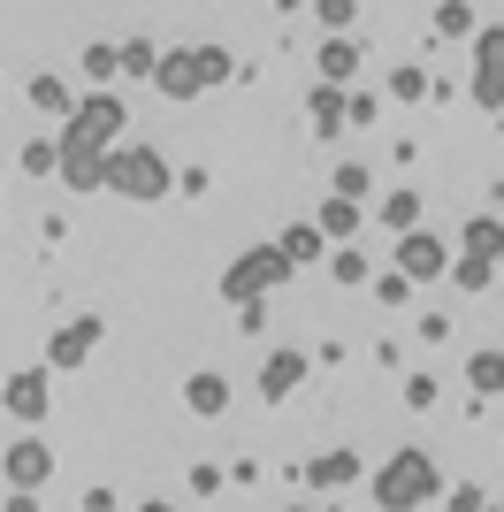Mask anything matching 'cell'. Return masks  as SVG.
I'll use <instances>...</instances> for the list:
<instances>
[{
	"label": "cell",
	"instance_id": "31",
	"mask_svg": "<svg viewBox=\"0 0 504 512\" xmlns=\"http://www.w3.org/2000/svg\"><path fill=\"white\" fill-rule=\"evenodd\" d=\"M405 406H413V413L436 406V375H405Z\"/></svg>",
	"mask_w": 504,
	"mask_h": 512
},
{
	"label": "cell",
	"instance_id": "2",
	"mask_svg": "<svg viewBox=\"0 0 504 512\" xmlns=\"http://www.w3.org/2000/svg\"><path fill=\"white\" fill-rule=\"evenodd\" d=\"M436 497H443V474H436V459H428V451H390V467L375 474V505H390V512L436 505Z\"/></svg>",
	"mask_w": 504,
	"mask_h": 512
},
{
	"label": "cell",
	"instance_id": "3",
	"mask_svg": "<svg viewBox=\"0 0 504 512\" xmlns=\"http://www.w3.org/2000/svg\"><path fill=\"white\" fill-rule=\"evenodd\" d=\"M107 192H123V199H168V192H176V176H168V161L153 146H107Z\"/></svg>",
	"mask_w": 504,
	"mask_h": 512
},
{
	"label": "cell",
	"instance_id": "10",
	"mask_svg": "<svg viewBox=\"0 0 504 512\" xmlns=\"http://www.w3.org/2000/svg\"><path fill=\"white\" fill-rule=\"evenodd\" d=\"M62 184H69V192H107V153L62 138Z\"/></svg>",
	"mask_w": 504,
	"mask_h": 512
},
{
	"label": "cell",
	"instance_id": "1",
	"mask_svg": "<svg viewBox=\"0 0 504 512\" xmlns=\"http://www.w3.org/2000/svg\"><path fill=\"white\" fill-rule=\"evenodd\" d=\"M230 77H237L230 46H176V54H161V69H153V85H161L168 100H199V92L230 85Z\"/></svg>",
	"mask_w": 504,
	"mask_h": 512
},
{
	"label": "cell",
	"instance_id": "14",
	"mask_svg": "<svg viewBox=\"0 0 504 512\" xmlns=\"http://www.w3.org/2000/svg\"><path fill=\"white\" fill-rule=\"evenodd\" d=\"M306 115H314V138H336V130H344V92H336L329 77H321V85H314V100H306Z\"/></svg>",
	"mask_w": 504,
	"mask_h": 512
},
{
	"label": "cell",
	"instance_id": "15",
	"mask_svg": "<svg viewBox=\"0 0 504 512\" xmlns=\"http://www.w3.org/2000/svg\"><path fill=\"white\" fill-rule=\"evenodd\" d=\"M184 406H191V413H207V421H214V413L230 406V383H222V375H207V367H199V375H191V383H184Z\"/></svg>",
	"mask_w": 504,
	"mask_h": 512
},
{
	"label": "cell",
	"instance_id": "13",
	"mask_svg": "<svg viewBox=\"0 0 504 512\" xmlns=\"http://www.w3.org/2000/svg\"><path fill=\"white\" fill-rule=\"evenodd\" d=\"M306 482H314V490H344V482H359V451H321L314 467H306Z\"/></svg>",
	"mask_w": 504,
	"mask_h": 512
},
{
	"label": "cell",
	"instance_id": "4",
	"mask_svg": "<svg viewBox=\"0 0 504 512\" xmlns=\"http://www.w3.org/2000/svg\"><path fill=\"white\" fill-rule=\"evenodd\" d=\"M123 130H130V107L115 100V85H92L77 107H69V130L62 138H77V146H123Z\"/></svg>",
	"mask_w": 504,
	"mask_h": 512
},
{
	"label": "cell",
	"instance_id": "5",
	"mask_svg": "<svg viewBox=\"0 0 504 512\" xmlns=\"http://www.w3.org/2000/svg\"><path fill=\"white\" fill-rule=\"evenodd\" d=\"M283 276H291V253H283V245H252V253H237V260H230V276H222V299L245 306V299H260V291H275Z\"/></svg>",
	"mask_w": 504,
	"mask_h": 512
},
{
	"label": "cell",
	"instance_id": "27",
	"mask_svg": "<svg viewBox=\"0 0 504 512\" xmlns=\"http://www.w3.org/2000/svg\"><path fill=\"white\" fill-rule=\"evenodd\" d=\"M123 69H130V77H153V69H161V46H153V39H130L123 46Z\"/></svg>",
	"mask_w": 504,
	"mask_h": 512
},
{
	"label": "cell",
	"instance_id": "22",
	"mask_svg": "<svg viewBox=\"0 0 504 512\" xmlns=\"http://www.w3.org/2000/svg\"><path fill=\"white\" fill-rule=\"evenodd\" d=\"M382 230H413V222H420V192H382Z\"/></svg>",
	"mask_w": 504,
	"mask_h": 512
},
{
	"label": "cell",
	"instance_id": "8",
	"mask_svg": "<svg viewBox=\"0 0 504 512\" xmlns=\"http://www.w3.org/2000/svg\"><path fill=\"white\" fill-rule=\"evenodd\" d=\"M46 474H54V451L39 436H16V444L0 451V482H16V490H39Z\"/></svg>",
	"mask_w": 504,
	"mask_h": 512
},
{
	"label": "cell",
	"instance_id": "32",
	"mask_svg": "<svg viewBox=\"0 0 504 512\" xmlns=\"http://www.w3.org/2000/svg\"><path fill=\"white\" fill-rule=\"evenodd\" d=\"M314 16H321V23H329V31H344V23H352V16H359V0H314Z\"/></svg>",
	"mask_w": 504,
	"mask_h": 512
},
{
	"label": "cell",
	"instance_id": "36",
	"mask_svg": "<svg viewBox=\"0 0 504 512\" xmlns=\"http://www.w3.org/2000/svg\"><path fill=\"white\" fill-rule=\"evenodd\" d=\"M443 497H451L459 512H482V505H489V490H474V482H466V490H443Z\"/></svg>",
	"mask_w": 504,
	"mask_h": 512
},
{
	"label": "cell",
	"instance_id": "6",
	"mask_svg": "<svg viewBox=\"0 0 504 512\" xmlns=\"http://www.w3.org/2000/svg\"><path fill=\"white\" fill-rule=\"evenodd\" d=\"M474 100H482L489 115L504 107V23L474 31Z\"/></svg>",
	"mask_w": 504,
	"mask_h": 512
},
{
	"label": "cell",
	"instance_id": "26",
	"mask_svg": "<svg viewBox=\"0 0 504 512\" xmlns=\"http://www.w3.org/2000/svg\"><path fill=\"white\" fill-rule=\"evenodd\" d=\"M436 31H443V39H474V8H466V0H443V8H436Z\"/></svg>",
	"mask_w": 504,
	"mask_h": 512
},
{
	"label": "cell",
	"instance_id": "25",
	"mask_svg": "<svg viewBox=\"0 0 504 512\" xmlns=\"http://www.w3.org/2000/svg\"><path fill=\"white\" fill-rule=\"evenodd\" d=\"M31 107L39 115H69V85L62 77H31Z\"/></svg>",
	"mask_w": 504,
	"mask_h": 512
},
{
	"label": "cell",
	"instance_id": "21",
	"mask_svg": "<svg viewBox=\"0 0 504 512\" xmlns=\"http://www.w3.org/2000/svg\"><path fill=\"white\" fill-rule=\"evenodd\" d=\"M314 222H321V237H352V230H359V199H344V192H336L329 207L314 214Z\"/></svg>",
	"mask_w": 504,
	"mask_h": 512
},
{
	"label": "cell",
	"instance_id": "33",
	"mask_svg": "<svg viewBox=\"0 0 504 512\" xmlns=\"http://www.w3.org/2000/svg\"><path fill=\"white\" fill-rule=\"evenodd\" d=\"M405 291H413V276H405V268H390V276L375 283V299H382V306H405Z\"/></svg>",
	"mask_w": 504,
	"mask_h": 512
},
{
	"label": "cell",
	"instance_id": "17",
	"mask_svg": "<svg viewBox=\"0 0 504 512\" xmlns=\"http://www.w3.org/2000/svg\"><path fill=\"white\" fill-rule=\"evenodd\" d=\"M352 69H359V46L344 39V31H329V46H321V77H329V85H344Z\"/></svg>",
	"mask_w": 504,
	"mask_h": 512
},
{
	"label": "cell",
	"instance_id": "11",
	"mask_svg": "<svg viewBox=\"0 0 504 512\" xmlns=\"http://www.w3.org/2000/svg\"><path fill=\"white\" fill-rule=\"evenodd\" d=\"M306 352H268V367H260V398H291L298 383H306Z\"/></svg>",
	"mask_w": 504,
	"mask_h": 512
},
{
	"label": "cell",
	"instance_id": "35",
	"mask_svg": "<svg viewBox=\"0 0 504 512\" xmlns=\"http://www.w3.org/2000/svg\"><path fill=\"white\" fill-rule=\"evenodd\" d=\"M207 184H214L207 169H184V176H176V192H184V199H207Z\"/></svg>",
	"mask_w": 504,
	"mask_h": 512
},
{
	"label": "cell",
	"instance_id": "23",
	"mask_svg": "<svg viewBox=\"0 0 504 512\" xmlns=\"http://www.w3.org/2000/svg\"><path fill=\"white\" fill-rule=\"evenodd\" d=\"M84 77H92V85H115V77H123V46H84Z\"/></svg>",
	"mask_w": 504,
	"mask_h": 512
},
{
	"label": "cell",
	"instance_id": "12",
	"mask_svg": "<svg viewBox=\"0 0 504 512\" xmlns=\"http://www.w3.org/2000/svg\"><path fill=\"white\" fill-rule=\"evenodd\" d=\"M8 413H16V421H46V367L8 375Z\"/></svg>",
	"mask_w": 504,
	"mask_h": 512
},
{
	"label": "cell",
	"instance_id": "9",
	"mask_svg": "<svg viewBox=\"0 0 504 512\" xmlns=\"http://www.w3.org/2000/svg\"><path fill=\"white\" fill-rule=\"evenodd\" d=\"M92 344H100V321H92V314L62 321V329H54V344H46V367H62V375H69V367L92 360Z\"/></svg>",
	"mask_w": 504,
	"mask_h": 512
},
{
	"label": "cell",
	"instance_id": "29",
	"mask_svg": "<svg viewBox=\"0 0 504 512\" xmlns=\"http://www.w3.org/2000/svg\"><path fill=\"white\" fill-rule=\"evenodd\" d=\"M336 192H344V199H367V192H375V169L344 161V169H336Z\"/></svg>",
	"mask_w": 504,
	"mask_h": 512
},
{
	"label": "cell",
	"instance_id": "20",
	"mask_svg": "<svg viewBox=\"0 0 504 512\" xmlns=\"http://www.w3.org/2000/svg\"><path fill=\"white\" fill-rule=\"evenodd\" d=\"M428 92L443 100L451 85H428V69H413V62H405V69H390V100H428Z\"/></svg>",
	"mask_w": 504,
	"mask_h": 512
},
{
	"label": "cell",
	"instance_id": "37",
	"mask_svg": "<svg viewBox=\"0 0 504 512\" xmlns=\"http://www.w3.org/2000/svg\"><path fill=\"white\" fill-rule=\"evenodd\" d=\"M497 115H504V107H497Z\"/></svg>",
	"mask_w": 504,
	"mask_h": 512
},
{
	"label": "cell",
	"instance_id": "34",
	"mask_svg": "<svg viewBox=\"0 0 504 512\" xmlns=\"http://www.w3.org/2000/svg\"><path fill=\"white\" fill-rule=\"evenodd\" d=\"M222 482H230V474H222V467H191V497H214V490H222Z\"/></svg>",
	"mask_w": 504,
	"mask_h": 512
},
{
	"label": "cell",
	"instance_id": "18",
	"mask_svg": "<svg viewBox=\"0 0 504 512\" xmlns=\"http://www.w3.org/2000/svg\"><path fill=\"white\" fill-rule=\"evenodd\" d=\"M466 253L504 260V222H497V214H474V222H466Z\"/></svg>",
	"mask_w": 504,
	"mask_h": 512
},
{
	"label": "cell",
	"instance_id": "19",
	"mask_svg": "<svg viewBox=\"0 0 504 512\" xmlns=\"http://www.w3.org/2000/svg\"><path fill=\"white\" fill-rule=\"evenodd\" d=\"M451 276H459V291H489V283H497V260H489V253H459V260H451Z\"/></svg>",
	"mask_w": 504,
	"mask_h": 512
},
{
	"label": "cell",
	"instance_id": "7",
	"mask_svg": "<svg viewBox=\"0 0 504 512\" xmlns=\"http://www.w3.org/2000/svg\"><path fill=\"white\" fill-rule=\"evenodd\" d=\"M398 268L413 283H428V276H451V245H443V237H428L413 222V230H398Z\"/></svg>",
	"mask_w": 504,
	"mask_h": 512
},
{
	"label": "cell",
	"instance_id": "30",
	"mask_svg": "<svg viewBox=\"0 0 504 512\" xmlns=\"http://www.w3.org/2000/svg\"><path fill=\"white\" fill-rule=\"evenodd\" d=\"M46 169H62V146H46V138L23 146V176H46Z\"/></svg>",
	"mask_w": 504,
	"mask_h": 512
},
{
	"label": "cell",
	"instance_id": "24",
	"mask_svg": "<svg viewBox=\"0 0 504 512\" xmlns=\"http://www.w3.org/2000/svg\"><path fill=\"white\" fill-rule=\"evenodd\" d=\"M466 383L482 390V398H489V390H504V352H474V360H466Z\"/></svg>",
	"mask_w": 504,
	"mask_h": 512
},
{
	"label": "cell",
	"instance_id": "28",
	"mask_svg": "<svg viewBox=\"0 0 504 512\" xmlns=\"http://www.w3.org/2000/svg\"><path fill=\"white\" fill-rule=\"evenodd\" d=\"M329 276H336V283H367V253H359V245L329 253Z\"/></svg>",
	"mask_w": 504,
	"mask_h": 512
},
{
	"label": "cell",
	"instance_id": "16",
	"mask_svg": "<svg viewBox=\"0 0 504 512\" xmlns=\"http://www.w3.org/2000/svg\"><path fill=\"white\" fill-rule=\"evenodd\" d=\"M275 245L291 253V268H306V260H321V245H329V237H321V222H291V230L275 237Z\"/></svg>",
	"mask_w": 504,
	"mask_h": 512
}]
</instances>
